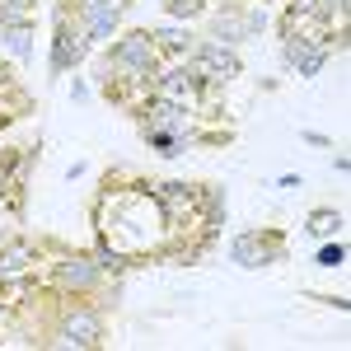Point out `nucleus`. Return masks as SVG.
I'll list each match as a JSON object with an SVG mask.
<instances>
[{"instance_id":"obj_15","label":"nucleus","mask_w":351,"mask_h":351,"mask_svg":"<svg viewBox=\"0 0 351 351\" xmlns=\"http://www.w3.org/2000/svg\"><path fill=\"white\" fill-rule=\"evenodd\" d=\"M164 5H169L173 14H197V10H202V0H164Z\"/></svg>"},{"instance_id":"obj_13","label":"nucleus","mask_w":351,"mask_h":351,"mask_svg":"<svg viewBox=\"0 0 351 351\" xmlns=\"http://www.w3.org/2000/svg\"><path fill=\"white\" fill-rule=\"evenodd\" d=\"M61 281H66V286H89V281H94V267L71 263V267H61Z\"/></svg>"},{"instance_id":"obj_2","label":"nucleus","mask_w":351,"mask_h":351,"mask_svg":"<svg viewBox=\"0 0 351 351\" xmlns=\"http://www.w3.org/2000/svg\"><path fill=\"white\" fill-rule=\"evenodd\" d=\"M197 71H202L206 80H234V75H239V61H234V52H225V47H202Z\"/></svg>"},{"instance_id":"obj_11","label":"nucleus","mask_w":351,"mask_h":351,"mask_svg":"<svg viewBox=\"0 0 351 351\" xmlns=\"http://www.w3.org/2000/svg\"><path fill=\"white\" fill-rule=\"evenodd\" d=\"M5 43L14 56H28V28L24 24H5Z\"/></svg>"},{"instance_id":"obj_3","label":"nucleus","mask_w":351,"mask_h":351,"mask_svg":"<svg viewBox=\"0 0 351 351\" xmlns=\"http://www.w3.org/2000/svg\"><path fill=\"white\" fill-rule=\"evenodd\" d=\"M324 56H328V47H314V43H304V38L286 47V61L295 66L300 75H319V71H324Z\"/></svg>"},{"instance_id":"obj_7","label":"nucleus","mask_w":351,"mask_h":351,"mask_svg":"<svg viewBox=\"0 0 351 351\" xmlns=\"http://www.w3.org/2000/svg\"><path fill=\"white\" fill-rule=\"evenodd\" d=\"M234 263L239 267H263L267 263V243L258 239V234H239L234 239Z\"/></svg>"},{"instance_id":"obj_12","label":"nucleus","mask_w":351,"mask_h":351,"mask_svg":"<svg viewBox=\"0 0 351 351\" xmlns=\"http://www.w3.org/2000/svg\"><path fill=\"white\" fill-rule=\"evenodd\" d=\"M28 0H0V24H24Z\"/></svg>"},{"instance_id":"obj_4","label":"nucleus","mask_w":351,"mask_h":351,"mask_svg":"<svg viewBox=\"0 0 351 351\" xmlns=\"http://www.w3.org/2000/svg\"><path fill=\"white\" fill-rule=\"evenodd\" d=\"M267 24L258 10L253 14H220L216 19V38H225V43H234V38H248V33H258V28Z\"/></svg>"},{"instance_id":"obj_9","label":"nucleus","mask_w":351,"mask_h":351,"mask_svg":"<svg viewBox=\"0 0 351 351\" xmlns=\"http://www.w3.org/2000/svg\"><path fill=\"white\" fill-rule=\"evenodd\" d=\"M75 56H80V38H75L71 28H61V33H56V56H52V66H56V71H66Z\"/></svg>"},{"instance_id":"obj_6","label":"nucleus","mask_w":351,"mask_h":351,"mask_svg":"<svg viewBox=\"0 0 351 351\" xmlns=\"http://www.w3.org/2000/svg\"><path fill=\"white\" fill-rule=\"evenodd\" d=\"M66 342L94 347V342H99V319H94V314H71V319H66Z\"/></svg>"},{"instance_id":"obj_14","label":"nucleus","mask_w":351,"mask_h":351,"mask_svg":"<svg viewBox=\"0 0 351 351\" xmlns=\"http://www.w3.org/2000/svg\"><path fill=\"white\" fill-rule=\"evenodd\" d=\"M28 263V248H10L5 258H0V271H19Z\"/></svg>"},{"instance_id":"obj_10","label":"nucleus","mask_w":351,"mask_h":351,"mask_svg":"<svg viewBox=\"0 0 351 351\" xmlns=\"http://www.w3.org/2000/svg\"><path fill=\"white\" fill-rule=\"evenodd\" d=\"M337 225H342V216H337V211H314V216H309V234L328 239V234H337Z\"/></svg>"},{"instance_id":"obj_1","label":"nucleus","mask_w":351,"mask_h":351,"mask_svg":"<svg viewBox=\"0 0 351 351\" xmlns=\"http://www.w3.org/2000/svg\"><path fill=\"white\" fill-rule=\"evenodd\" d=\"M150 56H155L150 33H136L122 47H112V66H122V71H132V75H150Z\"/></svg>"},{"instance_id":"obj_16","label":"nucleus","mask_w":351,"mask_h":351,"mask_svg":"<svg viewBox=\"0 0 351 351\" xmlns=\"http://www.w3.org/2000/svg\"><path fill=\"white\" fill-rule=\"evenodd\" d=\"M342 258H347V253H342V243H337V248H324V253H319V263H324V267H342Z\"/></svg>"},{"instance_id":"obj_5","label":"nucleus","mask_w":351,"mask_h":351,"mask_svg":"<svg viewBox=\"0 0 351 351\" xmlns=\"http://www.w3.org/2000/svg\"><path fill=\"white\" fill-rule=\"evenodd\" d=\"M117 14H122L117 0H89V38H108Z\"/></svg>"},{"instance_id":"obj_8","label":"nucleus","mask_w":351,"mask_h":351,"mask_svg":"<svg viewBox=\"0 0 351 351\" xmlns=\"http://www.w3.org/2000/svg\"><path fill=\"white\" fill-rule=\"evenodd\" d=\"M160 89H164L169 104H188L192 99V71H169V75L160 80Z\"/></svg>"}]
</instances>
